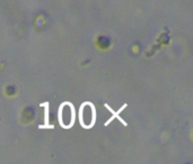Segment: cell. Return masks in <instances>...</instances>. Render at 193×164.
Here are the masks:
<instances>
[{
	"label": "cell",
	"instance_id": "3",
	"mask_svg": "<svg viewBox=\"0 0 193 164\" xmlns=\"http://www.w3.org/2000/svg\"><path fill=\"white\" fill-rule=\"evenodd\" d=\"M127 106H128V105H127V104H124V105H123V106H122L121 108H120V109H119L118 111H116V112H115V111L113 110V109H112V108L110 107V106H108V105H107V104H105V107H106L107 109H108V110L111 111V114H112V117L110 118V119H108V120H107L106 123H105V126H108V125H110V124H111V121L113 120V119H114V118H118L119 120L121 121V124H122V125H124V126H127V125H128V124H127V123H125V121L123 120V119H122V118H121V116H120V114H121V111L123 110V109H125V108H127Z\"/></svg>",
	"mask_w": 193,
	"mask_h": 164
},
{
	"label": "cell",
	"instance_id": "4",
	"mask_svg": "<svg viewBox=\"0 0 193 164\" xmlns=\"http://www.w3.org/2000/svg\"><path fill=\"white\" fill-rule=\"evenodd\" d=\"M41 107H44V125H40L39 128H54L53 125H50L49 124V106L50 104L49 102H43V104L40 105Z\"/></svg>",
	"mask_w": 193,
	"mask_h": 164
},
{
	"label": "cell",
	"instance_id": "1",
	"mask_svg": "<svg viewBox=\"0 0 193 164\" xmlns=\"http://www.w3.org/2000/svg\"><path fill=\"white\" fill-rule=\"evenodd\" d=\"M79 123L86 129L92 128L96 123V109L89 101L81 104L79 108Z\"/></svg>",
	"mask_w": 193,
	"mask_h": 164
},
{
	"label": "cell",
	"instance_id": "2",
	"mask_svg": "<svg viewBox=\"0 0 193 164\" xmlns=\"http://www.w3.org/2000/svg\"><path fill=\"white\" fill-rule=\"evenodd\" d=\"M58 118H59V123H60V126L62 128H71L75 124L76 119V111L74 105L71 102H67V101L62 102L60 108H59Z\"/></svg>",
	"mask_w": 193,
	"mask_h": 164
}]
</instances>
